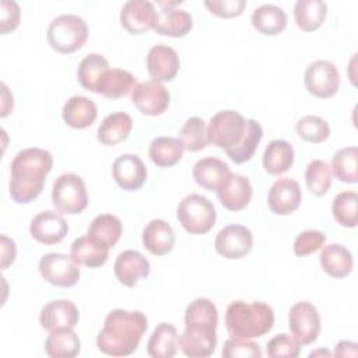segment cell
Segmentation results:
<instances>
[{
  "instance_id": "obj_1",
  "label": "cell",
  "mask_w": 358,
  "mask_h": 358,
  "mask_svg": "<svg viewBox=\"0 0 358 358\" xmlns=\"http://www.w3.org/2000/svg\"><path fill=\"white\" fill-rule=\"evenodd\" d=\"M207 138L224 150L232 162L245 164L255 155L263 138V127L255 119H245L239 112L225 109L210 119Z\"/></svg>"
},
{
  "instance_id": "obj_2",
  "label": "cell",
  "mask_w": 358,
  "mask_h": 358,
  "mask_svg": "<svg viewBox=\"0 0 358 358\" xmlns=\"http://www.w3.org/2000/svg\"><path fill=\"white\" fill-rule=\"evenodd\" d=\"M53 168L48 150L31 147L15 154L10 165L8 192L17 204H28L43 190L46 176Z\"/></svg>"
},
{
  "instance_id": "obj_3",
  "label": "cell",
  "mask_w": 358,
  "mask_h": 358,
  "mask_svg": "<svg viewBox=\"0 0 358 358\" xmlns=\"http://www.w3.org/2000/svg\"><path fill=\"white\" fill-rule=\"evenodd\" d=\"M218 310L208 298H196L185 312V331L179 337V347L186 357L206 358L217 347Z\"/></svg>"
},
{
  "instance_id": "obj_4",
  "label": "cell",
  "mask_w": 358,
  "mask_h": 358,
  "mask_svg": "<svg viewBox=\"0 0 358 358\" xmlns=\"http://www.w3.org/2000/svg\"><path fill=\"white\" fill-rule=\"evenodd\" d=\"M147 329L148 319L143 312L113 309L96 336V347L106 355L127 357L137 350Z\"/></svg>"
},
{
  "instance_id": "obj_5",
  "label": "cell",
  "mask_w": 358,
  "mask_h": 358,
  "mask_svg": "<svg viewBox=\"0 0 358 358\" xmlns=\"http://www.w3.org/2000/svg\"><path fill=\"white\" fill-rule=\"evenodd\" d=\"M274 324V312L262 301H232L225 312V327L232 338L250 340L267 334Z\"/></svg>"
},
{
  "instance_id": "obj_6",
  "label": "cell",
  "mask_w": 358,
  "mask_h": 358,
  "mask_svg": "<svg viewBox=\"0 0 358 358\" xmlns=\"http://www.w3.org/2000/svg\"><path fill=\"white\" fill-rule=\"evenodd\" d=\"M46 38L50 48L57 53H74L87 42L88 27L87 22L76 14H62L49 24Z\"/></svg>"
},
{
  "instance_id": "obj_7",
  "label": "cell",
  "mask_w": 358,
  "mask_h": 358,
  "mask_svg": "<svg viewBox=\"0 0 358 358\" xmlns=\"http://www.w3.org/2000/svg\"><path fill=\"white\" fill-rule=\"evenodd\" d=\"M176 218L186 232L204 235L215 225L217 211L206 196L192 193L183 197L178 204Z\"/></svg>"
},
{
  "instance_id": "obj_8",
  "label": "cell",
  "mask_w": 358,
  "mask_h": 358,
  "mask_svg": "<svg viewBox=\"0 0 358 358\" xmlns=\"http://www.w3.org/2000/svg\"><path fill=\"white\" fill-rule=\"evenodd\" d=\"M52 203L62 214L83 213L88 204V192L83 178L73 172L57 176L52 186Z\"/></svg>"
},
{
  "instance_id": "obj_9",
  "label": "cell",
  "mask_w": 358,
  "mask_h": 358,
  "mask_svg": "<svg viewBox=\"0 0 358 358\" xmlns=\"http://www.w3.org/2000/svg\"><path fill=\"white\" fill-rule=\"evenodd\" d=\"M288 329L299 345H309L320 333V316L316 306L308 301H299L289 308Z\"/></svg>"
},
{
  "instance_id": "obj_10",
  "label": "cell",
  "mask_w": 358,
  "mask_h": 358,
  "mask_svg": "<svg viewBox=\"0 0 358 358\" xmlns=\"http://www.w3.org/2000/svg\"><path fill=\"white\" fill-rule=\"evenodd\" d=\"M39 273L49 284L60 288H70L80 280V264L64 253H46L39 260Z\"/></svg>"
},
{
  "instance_id": "obj_11",
  "label": "cell",
  "mask_w": 358,
  "mask_h": 358,
  "mask_svg": "<svg viewBox=\"0 0 358 358\" xmlns=\"http://www.w3.org/2000/svg\"><path fill=\"white\" fill-rule=\"evenodd\" d=\"M308 92L316 98H331L340 88V73L329 60H315L308 64L303 74Z\"/></svg>"
},
{
  "instance_id": "obj_12",
  "label": "cell",
  "mask_w": 358,
  "mask_h": 358,
  "mask_svg": "<svg viewBox=\"0 0 358 358\" xmlns=\"http://www.w3.org/2000/svg\"><path fill=\"white\" fill-rule=\"evenodd\" d=\"M253 235L249 228L241 224L224 227L215 236L214 248L218 255L228 260H238L250 253Z\"/></svg>"
},
{
  "instance_id": "obj_13",
  "label": "cell",
  "mask_w": 358,
  "mask_h": 358,
  "mask_svg": "<svg viewBox=\"0 0 358 358\" xmlns=\"http://www.w3.org/2000/svg\"><path fill=\"white\" fill-rule=\"evenodd\" d=\"M131 102L143 115L159 116L168 109L171 95L162 83L148 80L133 88Z\"/></svg>"
},
{
  "instance_id": "obj_14",
  "label": "cell",
  "mask_w": 358,
  "mask_h": 358,
  "mask_svg": "<svg viewBox=\"0 0 358 358\" xmlns=\"http://www.w3.org/2000/svg\"><path fill=\"white\" fill-rule=\"evenodd\" d=\"M180 3V0L157 1L161 7V10L157 11V21L154 25V31L157 34L169 38H183L192 31L193 18L190 13L175 7Z\"/></svg>"
},
{
  "instance_id": "obj_15",
  "label": "cell",
  "mask_w": 358,
  "mask_h": 358,
  "mask_svg": "<svg viewBox=\"0 0 358 358\" xmlns=\"http://www.w3.org/2000/svg\"><path fill=\"white\" fill-rule=\"evenodd\" d=\"M80 312L74 302L69 299H55L48 302L39 315V323L46 331L73 330L78 323Z\"/></svg>"
},
{
  "instance_id": "obj_16",
  "label": "cell",
  "mask_w": 358,
  "mask_h": 358,
  "mask_svg": "<svg viewBox=\"0 0 358 358\" xmlns=\"http://www.w3.org/2000/svg\"><path fill=\"white\" fill-rule=\"evenodd\" d=\"M302 193L299 183L289 178L284 176L277 179L267 194V206L271 213L277 215H289L301 204Z\"/></svg>"
},
{
  "instance_id": "obj_17",
  "label": "cell",
  "mask_w": 358,
  "mask_h": 358,
  "mask_svg": "<svg viewBox=\"0 0 358 358\" xmlns=\"http://www.w3.org/2000/svg\"><path fill=\"white\" fill-rule=\"evenodd\" d=\"M112 176L120 189L136 192L147 179V166L138 155L122 154L113 161Z\"/></svg>"
},
{
  "instance_id": "obj_18",
  "label": "cell",
  "mask_w": 358,
  "mask_h": 358,
  "mask_svg": "<svg viewBox=\"0 0 358 358\" xmlns=\"http://www.w3.org/2000/svg\"><path fill=\"white\" fill-rule=\"evenodd\" d=\"M31 236L42 245L60 243L69 234V224L56 211L46 210L36 214L29 225Z\"/></svg>"
},
{
  "instance_id": "obj_19",
  "label": "cell",
  "mask_w": 358,
  "mask_h": 358,
  "mask_svg": "<svg viewBox=\"0 0 358 358\" xmlns=\"http://www.w3.org/2000/svg\"><path fill=\"white\" fill-rule=\"evenodd\" d=\"M157 21V10L148 0H129L120 10L122 27L134 35L154 29Z\"/></svg>"
},
{
  "instance_id": "obj_20",
  "label": "cell",
  "mask_w": 358,
  "mask_h": 358,
  "mask_svg": "<svg viewBox=\"0 0 358 358\" xmlns=\"http://www.w3.org/2000/svg\"><path fill=\"white\" fill-rule=\"evenodd\" d=\"M180 67V60L176 50L168 45L158 43L148 50L147 71L154 81H172Z\"/></svg>"
},
{
  "instance_id": "obj_21",
  "label": "cell",
  "mask_w": 358,
  "mask_h": 358,
  "mask_svg": "<svg viewBox=\"0 0 358 358\" xmlns=\"http://www.w3.org/2000/svg\"><path fill=\"white\" fill-rule=\"evenodd\" d=\"M252 185L249 179L239 173H229L217 189V197L221 206L229 211H239L249 206L252 200Z\"/></svg>"
},
{
  "instance_id": "obj_22",
  "label": "cell",
  "mask_w": 358,
  "mask_h": 358,
  "mask_svg": "<svg viewBox=\"0 0 358 358\" xmlns=\"http://www.w3.org/2000/svg\"><path fill=\"white\" fill-rule=\"evenodd\" d=\"M113 271L117 281L124 287H134L141 278L150 274V262L137 250H124L117 255Z\"/></svg>"
},
{
  "instance_id": "obj_23",
  "label": "cell",
  "mask_w": 358,
  "mask_h": 358,
  "mask_svg": "<svg viewBox=\"0 0 358 358\" xmlns=\"http://www.w3.org/2000/svg\"><path fill=\"white\" fill-rule=\"evenodd\" d=\"M141 241L151 255L164 256L172 252L176 238L173 228L166 221L151 220L143 229Z\"/></svg>"
},
{
  "instance_id": "obj_24",
  "label": "cell",
  "mask_w": 358,
  "mask_h": 358,
  "mask_svg": "<svg viewBox=\"0 0 358 358\" xmlns=\"http://www.w3.org/2000/svg\"><path fill=\"white\" fill-rule=\"evenodd\" d=\"M98 116V108L95 102L83 95L70 96L63 105L62 117L64 123L73 129L90 127Z\"/></svg>"
},
{
  "instance_id": "obj_25",
  "label": "cell",
  "mask_w": 358,
  "mask_h": 358,
  "mask_svg": "<svg viewBox=\"0 0 358 358\" xmlns=\"http://www.w3.org/2000/svg\"><path fill=\"white\" fill-rule=\"evenodd\" d=\"M229 173L227 162L215 157L201 158L193 165V179L199 186L210 192H217Z\"/></svg>"
},
{
  "instance_id": "obj_26",
  "label": "cell",
  "mask_w": 358,
  "mask_h": 358,
  "mask_svg": "<svg viewBox=\"0 0 358 358\" xmlns=\"http://www.w3.org/2000/svg\"><path fill=\"white\" fill-rule=\"evenodd\" d=\"M70 256L83 266H87L90 268L101 267L106 263L109 257V248L105 245L96 242L90 235H83L70 246Z\"/></svg>"
},
{
  "instance_id": "obj_27",
  "label": "cell",
  "mask_w": 358,
  "mask_h": 358,
  "mask_svg": "<svg viewBox=\"0 0 358 358\" xmlns=\"http://www.w3.org/2000/svg\"><path fill=\"white\" fill-rule=\"evenodd\" d=\"M319 260L323 271L333 278H344L352 271V255L340 243L326 245L320 252Z\"/></svg>"
},
{
  "instance_id": "obj_28",
  "label": "cell",
  "mask_w": 358,
  "mask_h": 358,
  "mask_svg": "<svg viewBox=\"0 0 358 358\" xmlns=\"http://www.w3.org/2000/svg\"><path fill=\"white\" fill-rule=\"evenodd\" d=\"M179 347L178 330L173 324L162 322L157 324L147 341V352L152 358H172Z\"/></svg>"
},
{
  "instance_id": "obj_29",
  "label": "cell",
  "mask_w": 358,
  "mask_h": 358,
  "mask_svg": "<svg viewBox=\"0 0 358 358\" xmlns=\"http://www.w3.org/2000/svg\"><path fill=\"white\" fill-rule=\"evenodd\" d=\"M253 28L267 36H274L287 28V14L275 4H262L256 7L250 17Z\"/></svg>"
},
{
  "instance_id": "obj_30",
  "label": "cell",
  "mask_w": 358,
  "mask_h": 358,
  "mask_svg": "<svg viewBox=\"0 0 358 358\" xmlns=\"http://www.w3.org/2000/svg\"><path fill=\"white\" fill-rule=\"evenodd\" d=\"M133 127V120L126 112H113L108 115L96 130V138L105 145H116L124 141Z\"/></svg>"
},
{
  "instance_id": "obj_31",
  "label": "cell",
  "mask_w": 358,
  "mask_h": 358,
  "mask_svg": "<svg viewBox=\"0 0 358 358\" xmlns=\"http://www.w3.org/2000/svg\"><path fill=\"white\" fill-rule=\"evenodd\" d=\"M294 147L281 138L271 140L263 152V168L270 175H281L294 164Z\"/></svg>"
},
{
  "instance_id": "obj_32",
  "label": "cell",
  "mask_w": 358,
  "mask_h": 358,
  "mask_svg": "<svg viewBox=\"0 0 358 358\" xmlns=\"http://www.w3.org/2000/svg\"><path fill=\"white\" fill-rule=\"evenodd\" d=\"M137 85L136 77L123 69H109L102 76L96 94L103 95L108 99H119L126 96Z\"/></svg>"
},
{
  "instance_id": "obj_33",
  "label": "cell",
  "mask_w": 358,
  "mask_h": 358,
  "mask_svg": "<svg viewBox=\"0 0 358 358\" xmlns=\"http://www.w3.org/2000/svg\"><path fill=\"white\" fill-rule=\"evenodd\" d=\"M183 144L176 137L161 136L155 137L148 148V157L154 165L159 168H169L176 165L183 155Z\"/></svg>"
},
{
  "instance_id": "obj_34",
  "label": "cell",
  "mask_w": 358,
  "mask_h": 358,
  "mask_svg": "<svg viewBox=\"0 0 358 358\" xmlns=\"http://www.w3.org/2000/svg\"><path fill=\"white\" fill-rule=\"evenodd\" d=\"M327 4L322 0H298L294 6V18L299 29L313 32L323 24Z\"/></svg>"
},
{
  "instance_id": "obj_35",
  "label": "cell",
  "mask_w": 358,
  "mask_h": 358,
  "mask_svg": "<svg viewBox=\"0 0 358 358\" xmlns=\"http://www.w3.org/2000/svg\"><path fill=\"white\" fill-rule=\"evenodd\" d=\"M122 221L112 214L96 215L87 231V235L94 238L96 242L105 245L106 248H113L122 236Z\"/></svg>"
},
{
  "instance_id": "obj_36",
  "label": "cell",
  "mask_w": 358,
  "mask_h": 358,
  "mask_svg": "<svg viewBox=\"0 0 358 358\" xmlns=\"http://www.w3.org/2000/svg\"><path fill=\"white\" fill-rule=\"evenodd\" d=\"M106 70H109V63L102 55H85L77 69V78L80 85L87 91L96 92V87Z\"/></svg>"
},
{
  "instance_id": "obj_37",
  "label": "cell",
  "mask_w": 358,
  "mask_h": 358,
  "mask_svg": "<svg viewBox=\"0 0 358 358\" xmlns=\"http://www.w3.org/2000/svg\"><path fill=\"white\" fill-rule=\"evenodd\" d=\"M80 350V338L73 330L52 331L45 341V352L50 358H74Z\"/></svg>"
},
{
  "instance_id": "obj_38",
  "label": "cell",
  "mask_w": 358,
  "mask_h": 358,
  "mask_svg": "<svg viewBox=\"0 0 358 358\" xmlns=\"http://www.w3.org/2000/svg\"><path fill=\"white\" fill-rule=\"evenodd\" d=\"M358 148L355 145L340 148L334 152L330 164V171L337 180L343 183H357L358 182Z\"/></svg>"
},
{
  "instance_id": "obj_39",
  "label": "cell",
  "mask_w": 358,
  "mask_h": 358,
  "mask_svg": "<svg viewBox=\"0 0 358 358\" xmlns=\"http://www.w3.org/2000/svg\"><path fill=\"white\" fill-rule=\"evenodd\" d=\"M334 220L344 228H355L358 224V194L354 190L338 193L331 204Z\"/></svg>"
},
{
  "instance_id": "obj_40",
  "label": "cell",
  "mask_w": 358,
  "mask_h": 358,
  "mask_svg": "<svg viewBox=\"0 0 358 358\" xmlns=\"http://www.w3.org/2000/svg\"><path fill=\"white\" fill-rule=\"evenodd\" d=\"M179 140L182 141L186 151L196 152L204 150L208 144L206 122L197 116L189 117L180 127Z\"/></svg>"
},
{
  "instance_id": "obj_41",
  "label": "cell",
  "mask_w": 358,
  "mask_h": 358,
  "mask_svg": "<svg viewBox=\"0 0 358 358\" xmlns=\"http://www.w3.org/2000/svg\"><path fill=\"white\" fill-rule=\"evenodd\" d=\"M305 182L313 196H323L331 186V171L323 159H313L305 169Z\"/></svg>"
},
{
  "instance_id": "obj_42",
  "label": "cell",
  "mask_w": 358,
  "mask_h": 358,
  "mask_svg": "<svg viewBox=\"0 0 358 358\" xmlns=\"http://www.w3.org/2000/svg\"><path fill=\"white\" fill-rule=\"evenodd\" d=\"M295 129H296L298 136L302 140H305L308 143H313V144L323 143L330 136L329 123L323 117L316 116V115L302 116L296 122Z\"/></svg>"
},
{
  "instance_id": "obj_43",
  "label": "cell",
  "mask_w": 358,
  "mask_h": 358,
  "mask_svg": "<svg viewBox=\"0 0 358 358\" xmlns=\"http://www.w3.org/2000/svg\"><path fill=\"white\" fill-rule=\"evenodd\" d=\"M301 352V345L287 333H281L268 340L266 354L270 358H296Z\"/></svg>"
},
{
  "instance_id": "obj_44",
  "label": "cell",
  "mask_w": 358,
  "mask_h": 358,
  "mask_svg": "<svg viewBox=\"0 0 358 358\" xmlns=\"http://www.w3.org/2000/svg\"><path fill=\"white\" fill-rule=\"evenodd\" d=\"M326 235L317 229H306L301 232L294 242V253L299 257L309 256L323 248Z\"/></svg>"
},
{
  "instance_id": "obj_45",
  "label": "cell",
  "mask_w": 358,
  "mask_h": 358,
  "mask_svg": "<svg viewBox=\"0 0 358 358\" xmlns=\"http://www.w3.org/2000/svg\"><path fill=\"white\" fill-rule=\"evenodd\" d=\"M221 355L224 358H238V357H252L260 358L263 355L259 344L250 340H241V338H228L224 345Z\"/></svg>"
},
{
  "instance_id": "obj_46",
  "label": "cell",
  "mask_w": 358,
  "mask_h": 358,
  "mask_svg": "<svg viewBox=\"0 0 358 358\" xmlns=\"http://www.w3.org/2000/svg\"><path fill=\"white\" fill-rule=\"evenodd\" d=\"M207 10L220 18H234L243 13L246 7L245 0H206Z\"/></svg>"
},
{
  "instance_id": "obj_47",
  "label": "cell",
  "mask_w": 358,
  "mask_h": 358,
  "mask_svg": "<svg viewBox=\"0 0 358 358\" xmlns=\"http://www.w3.org/2000/svg\"><path fill=\"white\" fill-rule=\"evenodd\" d=\"M0 10H1V18H0V32L1 35H6L10 31H14L20 24V7L15 1L10 0H1L0 1Z\"/></svg>"
},
{
  "instance_id": "obj_48",
  "label": "cell",
  "mask_w": 358,
  "mask_h": 358,
  "mask_svg": "<svg viewBox=\"0 0 358 358\" xmlns=\"http://www.w3.org/2000/svg\"><path fill=\"white\" fill-rule=\"evenodd\" d=\"M1 270L4 271L8 266H11L17 256L15 242L6 235H1Z\"/></svg>"
},
{
  "instance_id": "obj_49",
  "label": "cell",
  "mask_w": 358,
  "mask_h": 358,
  "mask_svg": "<svg viewBox=\"0 0 358 358\" xmlns=\"http://www.w3.org/2000/svg\"><path fill=\"white\" fill-rule=\"evenodd\" d=\"M358 345L352 341L343 340L340 341L336 348H334V355L336 357H357L358 355Z\"/></svg>"
},
{
  "instance_id": "obj_50",
  "label": "cell",
  "mask_w": 358,
  "mask_h": 358,
  "mask_svg": "<svg viewBox=\"0 0 358 358\" xmlns=\"http://www.w3.org/2000/svg\"><path fill=\"white\" fill-rule=\"evenodd\" d=\"M317 354H320V355H326V357H330V352H329L327 350H319V351H313V352H310V354H309V357H316Z\"/></svg>"
}]
</instances>
